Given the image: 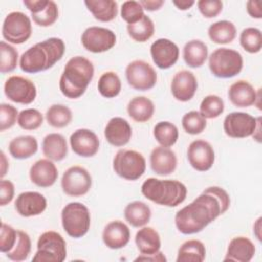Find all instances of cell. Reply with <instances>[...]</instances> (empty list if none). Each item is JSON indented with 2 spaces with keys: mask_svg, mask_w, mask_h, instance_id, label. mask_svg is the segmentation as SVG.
Listing matches in <instances>:
<instances>
[{
  "mask_svg": "<svg viewBox=\"0 0 262 262\" xmlns=\"http://www.w3.org/2000/svg\"><path fill=\"white\" fill-rule=\"evenodd\" d=\"M134 261H151V262H166L167 258L165 257V255L162 252H157L155 254H150V255H144L141 254L140 256H138L137 258H135Z\"/></svg>",
  "mask_w": 262,
  "mask_h": 262,
  "instance_id": "f5cc1de1",
  "label": "cell"
},
{
  "mask_svg": "<svg viewBox=\"0 0 262 262\" xmlns=\"http://www.w3.org/2000/svg\"><path fill=\"white\" fill-rule=\"evenodd\" d=\"M206 258L205 245L199 239H188L178 249L177 262H202Z\"/></svg>",
  "mask_w": 262,
  "mask_h": 262,
  "instance_id": "d6a6232c",
  "label": "cell"
},
{
  "mask_svg": "<svg viewBox=\"0 0 262 262\" xmlns=\"http://www.w3.org/2000/svg\"><path fill=\"white\" fill-rule=\"evenodd\" d=\"M66 51L62 39L51 37L27 49L19 58V68L28 74H36L51 69Z\"/></svg>",
  "mask_w": 262,
  "mask_h": 262,
  "instance_id": "7a4b0ae2",
  "label": "cell"
},
{
  "mask_svg": "<svg viewBox=\"0 0 262 262\" xmlns=\"http://www.w3.org/2000/svg\"><path fill=\"white\" fill-rule=\"evenodd\" d=\"M33 21L40 27H50L58 18V6L52 0H47V3L37 12L31 13Z\"/></svg>",
  "mask_w": 262,
  "mask_h": 262,
  "instance_id": "60d3db41",
  "label": "cell"
},
{
  "mask_svg": "<svg viewBox=\"0 0 262 262\" xmlns=\"http://www.w3.org/2000/svg\"><path fill=\"white\" fill-rule=\"evenodd\" d=\"M193 0H173V4L179 9V10H187L192 5H194Z\"/></svg>",
  "mask_w": 262,
  "mask_h": 262,
  "instance_id": "11a10c76",
  "label": "cell"
},
{
  "mask_svg": "<svg viewBox=\"0 0 262 262\" xmlns=\"http://www.w3.org/2000/svg\"><path fill=\"white\" fill-rule=\"evenodd\" d=\"M151 170L160 175L167 176L172 174L177 168V157L169 147H155L149 156Z\"/></svg>",
  "mask_w": 262,
  "mask_h": 262,
  "instance_id": "7402d4cb",
  "label": "cell"
},
{
  "mask_svg": "<svg viewBox=\"0 0 262 262\" xmlns=\"http://www.w3.org/2000/svg\"><path fill=\"white\" fill-rule=\"evenodd\" d=\"M141 193L157 205L177 207L185 201L187 188L178 180H162L150 177L142 183Z\"/></svg>",
  "mask_w": 262,
  "mask_h": 262,
  "instance_id": "277c9868",
  "label": "cell"
},
{
  "mask_svg": "<svg viewBox=\"0 0 262 262\" xmlns=\"http://www.w3.org/2000/svg\"><path fill=\"white\" fill-rule=\"evenodd\" d=\"M261 220H262V218L261 217H259L257 220H256V222H255V224H254V233H255V235H256V237L258 238V241H261Z\"/></svg>",
  "mask_w": 262,
  "mask_h": 262,
  "instance_id": "6f0895ef",
  "label": "cell"
},
{
  "mask_svg": "<svg viewBox=\"0 0 262 262\" xmlns=\"http://www.w3.org/2000/svg\"><path fill=\"white\" fill-rule=\"evenodd\" d=\"M43 155L53 161L60 162L68 155V143L63 135L60 133H49L42 141Z\"/></svg>",
  "mask_w": 262,
  "mask_h": 262,
  "instance_id": "484cf974",
  "label": "cell"
},
{
  "mask_svg": "<svg viewBox=\"0 0 262 262\" xmlns=\"http://www.w3.org/2000/svg\"><path fill=\"white\" fill-rule=\"evenodd\" d=\"M38 150V141L32 135H21L14 137L8 144L10 156L17 160L29 159Z\"/></svg>",
  "mask_w": 262,
  "mask_h": 262,
  "instance_id": "4316f807",
  "label": "cell"
},
{
  "mask_svg": "<svg viewBox=\"0 0 262 262\" xmlns=\"http://www.w3.org/2000/svg\"><path fill=\"white\" fill-rule=\"evenodd\" d=\"M196 5L202 15L206 18L216 17L223 8V3L220 0H200Z\"/></svg>",
  "mask_w": 262,
  "mask_h": 262,
  "instance_id": "681fc988",
  "label": "cell"
},
{
  "mask_svg": "<svg viewBox=\"0 0 262 262\" xmlns=\"http://www.w3.org/2000/svg\"><path fill=\"white\" fill-rule=\"evenodd\" d=\"M32 250V242L29 234L23 230H17V239L14 248L6 253V257L15 262L25 261L28 259Z\"/></svg>",
  "mask_w": 262,
  "mask_h": 262,
  "instance_id": "f35d334b",
  "label": "cell"
},
{
  "mask_svg": "<svg viewBox=\"0 0 262 262\" xmlns=\"http://www.w3.org/2000/svg\"><path fill=\"white\" fill-rule=\"evenodd\" d=\"M127 113L133 121L144 123L152 118L155 113V104L145 96H136L128 102Z\"/></svg>",
  "mask_w": 262,
  "mask_h": 262,
  "instance_id": "f1b7e54d",
  "label": "cell"
},
{
  "mask_svg": "<svg viewBox=\"0 0 262 262\" xmlns=\"http://www.w3.org/2000/svg\"><path fill=\"white\" fill-rule=\"evenodd\" d=\"M246 5H247V11L251 17L257 18V19L262 18V8H261L260 1L250 0L247 2Z\"/></svg>",
  "mask_w": 262,
  "mask_h": 262,
  "instance_id": "816d5d0a",
  "label": "cell"
},
{
  "mask_svg": "<svg viewBox=\"0 0 262 262\" xmlns=\"http://www.w3.org/2000/svg\"><path fill=\"white\" fill-rule=\"evenodd\" d=\"M17 108L8 103L0 104V130L5 131L14 126L17 121Z\"/></svg>",
  "mask_w": 262,
  "mask_h": 262,
  "instance_id": "c3c4849f",
  "label": "cell"
},
{
  "mask_svg": "<svg viewBox=\"0 0 262 262\" xmlns=\"http://www.w3.org/2000/svg\"><path fill=\"white\" fill-rule=\"evenodd\" d=\"M32 35L31 18L21 11L8 13L2 25V37L12 44H23Z\"/></svg>",
  "mask_w": 262,
  "mask_h": 262,
  "instance_id": "9c48e42d",
  "label": "cell"
},
{
  "mask_svg": "<svg viewBox=\"0 0 262 262\" xmlns=\"http://www.w3.org/2000/svg\"><path fill=\"white\" fill-rule=\"evenodd\" d=\"M130 236L129 227L120 220L111 221L105 225L102 231V241L104 245L112 250L122 249L127 246Z\"/></svg>",
  "mask_w": 262,
  "mask_h": 262,
  "instance_id": "603a6c76",
  "label": "cell"
},
{
  "mask_svg": "<svg viewBox=\"0 0 262 262\" xmlns=\"http://www.w3.org/2000/svg\"><path fill=\"white\" fill-rule=\"evenodd\" d=\"M224 112L223 99L215 94L207 95L200 104V113L205 119L218 118Z\"/></svg>",
  "mask_w": 262,
  "mask_h": 262,
  "instance_id": "b9f144b4",
  "label": "cell"
},
{
  "mask_svg": "<svg viewBox=\"0 0 262 262\" xmlns=\"http://www.w3.org/2000/svg\"><path fill=\"white\" fill-rule=\"evenodd\" d=\"M255 252V245L250 238L246 236H235L229 242L223 261L249 262L253 259Z\"/></svg>",
  "mask_w": 262,
  "mask_h": 262,
  "instance_id": "d4e9b609",
  "label": "cell"
},
{
  "mask_svg": "<svg viewBox=\"0 0 262 262\" xmlns=\"http://www.w3.org/2000/svg\"><path fill=\"white\" fill-rule=\"evenodd\" d=\"M93 76V63L84 56H74L66 63L59 79V89L66 97L77 99L85 93Z\"/></svg>",
  "mask_w": 262,
  "mask_h": 262,
  "instance_id": "3957f363",
  "label": "cell"
},
{
  "mask_svg": "<svg viewBox=\"0 0 262 262\" xmlns=\"http://www.w3.org/2000/svg\"><path fill=\"white\" fill-rule=\"evenodd\" d=\"M98 92L105 98H114L118 96L122 89L121 79L117 73L108 71L103 73L97 83Z\"/></svg>",
  "mask_w": 262,
  "mask_h": 262,
  "instance_id": "d590c367",
  "label": "cell"
},
{
  "mask_svg": "<svg viewBox=\"0 0 262 262\" xmlns=\"http://www.w3.org/2000/svg\"><path fill=\"white\" fill-rule=\"evenodd\" d=\"M243 66V56L234 49L217 48L209 56V69L213 76L217 78H232L242 72Z\"/></svg>",
  "mask_w": 262,
  "mask_h": 262,
  "instance_id": "5b68a950",
  "label": "cell"
},
{
  "mask_svg": "<svg viewBox=\"0 0 262 262\" xmlns=\"http://www.w3.org/2000/svg\"><path fill=\"white\" fill-rule=\"evenodd\" d=\"M171 93L178 101H189L198 90V80L193 73L182 70L177 72L171 81Z\"/></svg>",
  "mask_w": 262,
  "mask_h": 262,
  "instance_id": "ac0fdd59",
  "label": "cell"
},
{
  "mask_svg": "<svg viewBox=\"0 0 262 262\" xmlns=\"http://www.w3.org/2000/svg\"><path fill=\"white\" fill-rule=\"evenodd\" d=\"M113 169L118 176L126 180H137L145 172L146 161L142 154L133 149H120L114 157Z\"/></svg>",
  "mask_w": 262,
  "mask_h": 262,
  "instance_id": "52a82bcc",
  "label": "cell"
},
{
  "mask_svg": "<svg viewBox=\"0 0 262 262\" xmlns=\"http://www.w3.org/2000/svg\"><path fill=\"white\" fill-rule=\"evenodd\" d=\"M70 144L72 150L83 158H90L97 154L99 149V138L89 129H78L70 136Z\"/></svg>",
  "mask_w": 262,
  "mask_h": 262,
  "instance_id": "e0dca14e",
  "label": "cell"
},
{
  "mask_svg": "<svg viewBox=\"0 0 262 262\" xmlns=\"http://www.w3.org/2000/svg\"><path fill=\"white\" fill-rule=\"evenodd\" d=\"M187 160L194 170L206 172L212 168L215 162V151L208 141L196 139L188 145Z\"/></svg>",
  "mask_w": 262,
  "mask_h": 262,
  "instance_id": "9a60e30c",
  "label": "cell"
},
{
  "mask_svg": "<svg viewBox=\"0 0 262 262\" xmlns=\"http://www.w3.org/2000/svg\"><path fill=\"white\" fill-rule=\"evenodd\" d=\"M17 230H15L11 225L2 222L0 229V252L8 253L10 252L16 243Z\"/></svg>",
  "mask_w": 262,
  "mask_h": 262,
  "instance_id": "7dc6e473",
  "label": "cell"
},
{
  "mask_svg": "<svg viewBox=\"0 0 262 262\" xmlns=\"http://www.w3.org/2000/svg\"><path fill=\"white\" fill-rule=\"evenodd\" d=\"M30 179L39 187H50L52 186L58 177V170L49 159H41L35 162L30 168Z\"/></svg>",
  "mask_w": 262,
  "mask_h": 262,
  "instance_id": "ffe728a7",
  "label": "cell"
},
{
  "mask_svg": "<svg viewBox=\"0 0 262 262\" xmlns=\"http://www.w3.org/2000/svg\"><path fill=\"white\" fill-rule=\"evenodd\" d=\"M241 46L249 53H258L262 48V34L257 28H246L239 35Z\"/></svg>",
  "mask_w": 262,
  "mask_h": 262,
  "instance_id": "ab89813d",
  "label": "cell"
},
{
  "mask_svg": "<svg viewBox=\"0 0 262 262\" xmlns=\"http://www.w3.org/2000/svg\"><path fill=\"white\" fill-rule=\"evenodd\" d=\"M154 136L161 146L171 147L174 145L179 136L178 128L171 122L162 121L154 127Z\"/></svg>",
  "mask_w": 262,
  "mask_h": 262,
  "instance_id": "e575fe53",
  "label": "cell"
},
{
  "mask_svg": "<svg viewBox=\"0 0 262 262\" xmlns=\"http://www.w3.org/2000/svg\"><path fill=\"white\" fill-rule=\"evenodd\" d=\"M14 196V184L10 180L1 179L0 181V206H6Z\"/></svg>",
  "mask_w": 262,
  "mask_h": 262,
  "instance_id": "f907efd6",
  "label": "cell"
},
{
  "mask_svg": "<svg viewBox=\"0 0 262 262\" xmlns=\"http://www.w3.org/2000/svg\"><path fill=\"white\" fill-rule=\"evenodd\" d=\"M208 36L216 44H228L235 39L236 28L229 20H219L209 27Z\"/></svg>",
  "mask_w": 262,
  "mask_h": 262,
  "instance_id": "836d02e7",
  "label": "cell"
},
{
  "mask_svg": "<svg viewBox=\"0 0 262 262\" xmlns=\"http://www.w3.org/2000/svg\"><path fill=\"white\" fill-rule=\"evenodd\" d=\"M150 55L155 64L162 70L173 67L179 57V48L171 40L160 38L150 46Z\"/></svg>",
  "mask_w": 262,
  "mask_h": 262,
  "instance_id": "2e32d148",
  "label": "cell"
},
{
  "mask_svg": "<svg viewBox=\"0 0 262 262\" xmlns=\"http://www.w3.org/2000/svg\"><path fill=\"white\" fill-rule=\"evenodd\" d=\"M17 124L24 130H36L43 124V115L36 108L23 110L18 114Z\"/></svg>",
  "mask_w": 262,
  "mask_h": 262,
  "instance_id": "f6af8a7d",
  "label": "cell"
},
{
  "mask_svg": "<svg viewBox=\"0 0 262 262\" xmlns=\"http://www.w3.org/2000/svg\"><path fill=\"white\" fill-rule=\"evenodd\" d=\"M14 208L23 217H32L42 214L47 208L46 198L38 191H25L17 195Z\"/></svg>",
  "mask_w": 262,
  "mask_h": 262,
  "instance_id": "d6986e66",
  "label": "cell"
},
{
  "mask_svg": "<svg viewBox=\"0 0 262 262\" xmlns=\"http://www.w3.org/2000/svg\"><path fill=\"white\" fill-rule=\"evenodd\" d=\"M0 72L1 74H6L14 71L17 66L18 52L5 41L0 42Z\"/></svg>",
  "mask_w": 262,
  "mask_h": 262,
  "instance_id": "7bdbcfd3",
  "label": "cell"
},
{
  "mask_svg": "<svg viewBox=\"0 0 262 262\" xmlns=\"http://www.w3.org/2000/svg\"><path fill=\"white\" fill-rule=\"evenodd\" d=\"M132 136V128L127 120L121 117L112 118L105 128L104 137L106 141L116 147L126 145Z\"/></svg>",
  "mask_w": 262,
  "mask_h": 262,
  "instance_id": "44dd1931",
  "label": "cell"
},
{
  "mask_svg": "<svg viewBox=\"0 0 262 262\" xmlns=\"http://www.w3.org/2000/svg\"><path fill=\"white\" fill-rule=\"evenodd\" d=\"M258 118L244 112H232L224 118L223 130L231 138L252 136L257 127Z\"/></svg>",
  "mask_w": 262,
  "mask_h": 262,
  "instance_id": "5bb4252c",
  "label": "cell"
},
{
  "mask_svg": "<svg viewBox=\"0 0 262 262\" xmlns=\"http://www.w3.org/2000/svg\"><path fill=\"white\" fill-rule=\"evenodd\" d=\"M124 217L131 226L142 227L149 222L151 211L145 203L141 201H134L125 207Z\"/></svg>",
  "mask_w": 262,
  "mask_h": 262,
  "instance_id": "4dcf8cb0",
  "label": "cell"
},
{
  "mask_svg": "<svg viewBox=\"0 0 262 262\" xmlns=\"http://www.w3.org/2000/svg\"><path fill=\"white\" fill-rule=\"evenodd\" d=\"M84 3L94 18L99 21H112L118 14V3L114 0H86Z\"/></svg>",
  "mask_w": 262,
  "mask_h": 262,
  "instance_id": "1f68e13d",
  "label": "cell"
},
{
  "mask_svg": "<svg viewBox=\"0 0 262 262\" xmlns=\"http://www.w3.org/2000/svg\"><path fill=\"white\" fill-rule=\"evenodd\" d=\"M81 42L83 47L92 53H101L112 49L117 42L116 34L106 28L102 27H89L82 36Z\"/></svg>",
  "mask_w": 262,
  "mask_h": 262,
  "instance_id": "7c38bea8",
  "label": "cell"
},
{
  "mask_svg": "<svg viewBox=\"0 0 262 262\" xmlns=\"http://www.w3.org/2000/svg\"><path fill=\"white\" fill-rule=\"evenodd\" d=\"M125 75L128 84L138 91H146L154 88L158 80L155 69L148 62L141 59L128 63Z\"/></svg>",
  "mask_w": 262,
  "mask_h": 262,
  "instance_id": "30bf717a",
  "label": "cell"
},
{
  "mask_svg": "<svg viewBox=\"0 0 262 262\" xmlns=\"http://www.w3.org/2000/svg\"><path fill=\"white\" fill-rule=\"evenodd\" d=\"M91 223V216L88 208L79 202H72L66 205L61 211V224L63 230L73 238L84 236Z\"/></svg>",
  "mask_w": 262,
  "mask_h": 262,
  "instance_id": "8992f818",
  "label": "cell"
},
{
  "mask_svg": "<svg viewBox=\"0 0 262 262\" xmlns=\"http://www.w3.org/2000/svg\"><path fill=\"white\" fill-rule=\"evenodd\" d=\"M127 32L135 42L143 43L154 36L155 25L151 18L144 14V16L137 23L127 25Z\"/></svg>",
  "mask_w": 262,
  "mask_h": 262,
  "instance_id": "8d00e7d4",
  "label": "cell"
},
{
  "mask_svg": "<svg viewBox=\"0 0 262 262\" xmlns=\"http://www.w3.org/2000/svg\"><path fill=\"white\" fill-rule=\"evenodd\" d=\"M228 98L230 102L237 107H249L255 104L257 91L248 81L237 80L230 85L228 89Z\"/></svg>",
  "mask_w": 262,
  "mask_h": 262,
  "instance_id": "cb8c5ba5",
  "label": "cell"
},
{
  "mask_svg": "<svg viewBox=\"0 0 262 262\" xmlns=\"http://www.w3.org/2000/svg\"><path fill=\"white\" fill-rule=\"evenodd\" d=\"M183 130L191 135L202 133L207 127V119H205L200 112L190 111L183 115L181 120Z\"/></svg>",
  "mask_w": 262,
  "mask_h": 262,
  "instance_id": "ee69618b",
  "label": "cell"
},
{
  "mask_svg": "<svg viewBox=\"0 0 262 262\" xmlns=\"http://www.w3.org/2000/svg\"><path fill=\"white\" fill-rule=\"evenodd\" d=\"M182 55L188 67L200 68L208 58V46L201 40H190L185 43Z\"/></svg>",
  "mask_w": 262,
  "mask_h": 262,
  "instance_id": "f546056e",
  "label": "cell"
},
{
  "mask_svg": "<svg viewBox=\"0 0 262 262\" xmlns=\"http://www.w3.org/2000/svg\"><path fill=\"white\" fill-rule=\"evenodd\" d=\"M5 96L20 104L32 103L37 96V88L33 81L21 76H11L4 83Z\"/></svg>",
  "mask_w": 262,
  "mask_h": 262,
  "instance_id": "4fadbf2b",
  "label": "cell"
},
{
  "mask_svg": "<svg viewBox=\"0 0 262 262\" xmlns=\"http://www.w3.org/2000/svg\"><path fill=\"white\" fill-rule=\"evenodd\" d=\"M47 123L54 128L67 127L73 119L72 111L64 104H52L45 115Z\"/></svg>",
  "mask_w": 262,
  "mask_h": 262,
  "instance_id": "74e56055",
  "label": "cell"
},
{
  "mask_svg": "<svg viewBox=\"0 0 262 262\" xmlns=\"http://www.w3.org/2000/svg\"><path fill=\"white\" fill-rule=\"evenodd\" d=\"M230 206V196L220 186H210L203 190L190 204L175 215V225L183 234L201 232L211 222L224 214Z\"/></svg>",
  "mask_w": 262,
  "mask_h": 262,
  "instance_id": "6da1fadb",
  "label": "cell"
},
{
  "mask_svg": "<svg viewBox=\"0 0 262 262\" xmlns=\"http://www.w3.org/2000/svg\"><path fill=\"white\" fill-rule=\"evenodd\" d=\"M143 9L147 11H156L159 10L165 3L164 0H141L139 1Z\"/></svg>",
  "mask_w": 262,
  "mask_h": 262,
  "instance_id": "db71d44e",
  "label": "cell"
},
{
  "mask_svg": "<svg viewBox=\"0 0 262 262\" xmlns=\"http://www.w3.org/2000/svg\"><path fill=\"white\" fill-rule=\"evenodd\" d=\"M67 258V243L60 233L48 230L43 232L37 242L35 262H62Z\"/></svg>",
  "mask_w": 262,
  "mask_h": 262,
  "instance_id": "ba28073f",
  "label": "cell"
},
{
  "mask_svg": "<svg viewBox=\"0 0 262 262\" xmlns=\"http://www.w3.org/2000/svg\"><path fill=\"white\" fill-rule=\"evenodd\" d=\"M62 191L70 196H82L92 186V177L87 169L82 166L68 168L61 178Z\"/></svg>",
  "mask_w": 262,
  "mask_h": 262,
  "instance_id": "8fae6325",
  "label": "cell"
},
{
  "mask_svg": "<svg viewBox=\"0 0 262 262\" xmlns=\"http://www.w3.org/2000/svg\"><path fill=\"white\" fill-rule=\"evenodd\" d=\"M144 16V9L139 1H125L121 7V17L128 24L132 25Z\"/></svg>",
  "mask_w": 262,
  "mask_h": 262,
  "instance_id": "bcb514c9",
  "label": "cell"
},
{
  "mask_svg": "<svg viewBox=\"0 0 262 262\" xmlns=\"http://www.w3.org/2000/svg\"><path fill=\"white\" fill-rule=\"evenodd\" d=\"M135 244L141 254L150 255L160 251L161 237L155 228L142 226V228L136 232Z\"/></svg>",
  "mask_w": 262,
  "mask_h": 262,
  "instance_id": "83f0119b",
  "label": "cell"
},
{
  "mask_svg": "<svg viewBox=\"0 0 262 262\" xmlns=\"http://www.w3.org/2000/svg\"><path fill=\"white\" fill-rule=\"evenodd\" d=\"M8 167H9V164L6 159V156H5L4 151H1V178H3L5 176V174L7 173Z\"/></svg>",
  "mask_w": 262,
  "mask_h": 262,
  "instance_id": "9f6ffc18",
  "label": "cell"
}]
</instances>
